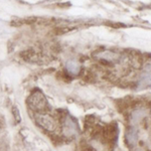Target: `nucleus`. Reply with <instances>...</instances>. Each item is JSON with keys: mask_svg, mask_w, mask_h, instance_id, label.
Masks as SVG:
<instances>
[{"mask_svg": "<svg viewBox=\"0 0 151 151\" xmlns=\"http://www.w3.org/2000/svg\"><path fill=\"white\" fill-rule=\"evenodd\" d=\"M27 104L31 110H35V112H42L47 108V98L40 91L35 92L28 97Z\"/></svg>", "mask_w": 151, "mask_h": 151, "instance_id": "obj_1", "label": "nucleus"}, {"mask_svg": "<svg viewBox=\"0 0 151 151\" xmlns=\"http://www.w3.org/2000/svg\"><path fill=\"white\" fill-rule=\"evenodd\" d=\"M36 122L40 126H41L43 129H45L48 132H53L57 129V121L52 116L47 114H40L36 116Z\"/></svg>", "mask_w": 151, "mask_h": 151, "instance_id": "obj_2", "label": "nucleus"}, {"mask_svg": "<svg viewBox=\"0 0 151 151\" xmlns=\"http://www.w3.org/2000/svg\"><path fill=\"white\" fill-rule=\"evenodd\" d=\"M63 126H64V134L68 137H73V136H77L79 133V127H78V123L74 120V118L70 116H67L64 118V122H63Z\"/></svg>", "mask_w": 151, "mask_h": 151, "instance_id": "obj_3", "label": "nucleus"}, {"mask_svg": "<svg viewBox=\"0 0 151 151\" xmlns=\"http://www.w3.org/2000/svg\"><path fill=\"white\" fill-rule=\"evenodd\" d=\"M149 87H151V64L146 65L140 76L139 81H138V89L139 90L146 89Z\"/></svg>", "mask_w": 151, "mask_h": 151, "instance_id": "obj_4", "label": "nucleus"}, {"mask_svg": "<svg viewBox=\"0 0 151 151\" xmlns=\"http://www.w3.org/2000/svg\"><path fill=\"white\" fill-rule=\"evenodd\" d=\"M65 68H67V70L72 75H78L80 72H81V65L78 62H75V60H69L65 65Z\"/></svg>", "mask_w": 151, "mask_h": 151, "instance_id": "obj_5", "label": "nucleus"}, {"mask_svg": "<svg viewBox=\"0 0 151 151\" xmlns=\"http://www.w3.org/2000/svg\"><path fill=\"white\" fill-rule=\"evenodd\" d=\"M126 137H127V140H128V144H130L131 146L135 144L136 141H137V131H136V129L133 127L131 128L127 132Z\"/></svg>", "mask_w": 151, "mask_h": 151, "instance_id": "obj_6", "label": "nucleus"}, {"mask_svg": "<svg viewBox=\"0 0 151 151\" xmlns=\"http://www.w3.org/2000/svg\"><path fill=\"white\" fill-rule=\"evenodd\" d=\"M145 116V112L144 110H136L131 116V121H132L133 124H136L138 122H140L141 119Z\"/></svg>", "mask_w": 151, "mask_h": 151, "instance_id": "obj_7", "label": "nucleus"}]
</instances>
